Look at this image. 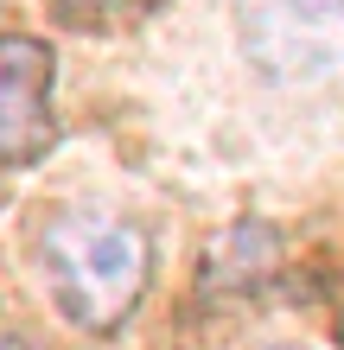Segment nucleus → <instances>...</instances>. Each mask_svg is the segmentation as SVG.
<instances>
[{
	"label": "nucleus",
	"instance_id": "obj_1",
	"mask_svg": "<svg viewBox=\"0 0 344 350\" xmlns=\"http://www.w3.org/2000/svg\"><path fill=\"white\" fill-rule=\"evenodd\" d=\"M38 267H45V286L70 325L115 332L153 280V242L128 217H103V211L70 217L64 211L38 242Z\"/></svg>",
	"mask_w": 344,
	"mask_h": 350
},
{
	"label": "nucleus",
	"instance_id": "obj_2",
	"mask_svg": "<svg viewBox=\"0 0 344 350\" xmlns=\"http://www.w3.org/2000/svg\"><path fill=\"white\" fill-rule=\"evenodd\" d=\"M236 45L274 90L344 83V0H230Z\"/></svg>",
	"mask_w": 344,
	"mask_h": 350
},
{
	"label": "nucleus",
	"instance_id": "obj_3",
	"mask_svg": "<svg viewBox=\"0 0 344 350\" xmlns=\"http://www.w3.org/2000/svg\"><path fill=\"white\" fill-rule=\"evenodd\" d=\"M57 140L51 121V51L38 38H0V159L26 166Z\"/></svg>",
	"mask_w": 344,
	"mask_h": 350
},
{
	"label": "nucleus",
	"instance_id": "obj_4",
	"mask_svg": "<svg viewBox=\"0 0 344 350\" xmlns=\"http://www.w3.org/2000/svg\"><path fill=\"white\" fill-rule=\"evenodd\" d=\"M64 13H134V7H153V0H57Z\"/></svg>",
	"mask_w": 344,
	"mask_h": 350
},
{
	"label": "nucleus",
	"instance_id": "obj_5",
	"mask_svg": "<svg viewBox=\"0 0 344 350\" xmlns=\"http://www.w3.org/2000/svg\"><path fill=\"white\" fill-rule=\"evenodd\" d=\"M0 350H32V344H19L13 332H0Z\"/></svg>",
	"mask_w": 344,
	"mask_h": 350
}]
</instances>
